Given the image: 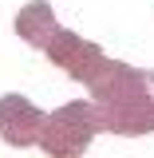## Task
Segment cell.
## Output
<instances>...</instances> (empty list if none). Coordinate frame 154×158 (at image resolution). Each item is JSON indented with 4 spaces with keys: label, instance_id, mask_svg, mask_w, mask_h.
Returning a JSON list of instances; mask_svg holds the SVG:
<instances>
[{
    "label": "cell",
    "instance_id": "obj_1",
    "mask_svg": "<svg viewBox=\"0 0 154 158\" xmlns=\"http://www.w3.org/2000/svg\"><path fill=\"white\" fill-rule=\"evenodd\" d=\"M99 131L123 138H142L154 131V71L131 67L123 59H103L87 79Z\"/></svg>",
    "mask_w": 154,
    "mask_h": 158
},
{
    "label": "cell",
    "instance_id": "obj_2",
    "mask_svg": "<svg viewBox=\"0 0 154 158\" xmlns=\"http://www.w3.org/2000/svg\"><path fill=\"white\" fill-rule=\"evenodd\" d=\"M95 135H99V115H95V107H91V99L87 103L83 99H71L59 111L44 115L36 146L48 158H83Z\"/></svg>",
    "mask_w": 154,
    "mask_h": 158
},
{
    "label": "cell",
    "instance_id": "obj_3",
    "mask_svg": "<svg viewBox=\"0 0 154 158\" xmlns=\"http://www.w3.org/2000/svg\"><path fill=\"white\" fill-rule=\"evenodd\" d=\"M44 52H48V59H52L56 67H63V71H67L71 79H79V83H87V79L99 71V63L107 59L99 44L83 40L79 32H71V28H59Z\"/></svg>",
    "mask_w": 154,
    "mask_h": 158
},
{
    "label": "cell",
    "instance_id": "obj_4",
    "mask_svg": "<svg viewBox=\"0 0 154 158\" xmlns=\"http://www.w3.org/2000/svg\"><path fill=\"white\" fill-rule=\"evenodd\" d=\"M40 127H44V111L24 95H0V138L8 146H36Z\"/></svg>",
    "mask_w": 154,
    "mask_h": 158
},
{
    "label": "cell",
    "instance_id": "obj_5",
    "mask_svg": "<svg viewBox=\"0 0 154 158\" xmlns=\"http://www.w3.org/2000/svg\"><path fill=\"white\" fill-rule=\"evenodd\" d=\"M16 36L24 44H32V48H48L52 36L59 32V20H56V8L48 4V0H32V4H24L16 12Z\"/></svg>",
    "mask_w": 154,
    "mask_h": 158
}]
</instances>
